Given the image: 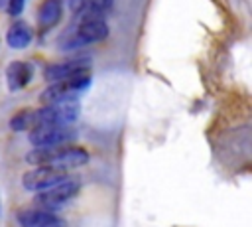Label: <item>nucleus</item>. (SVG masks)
<instances>
[{"instance_id":"9","label":"nucleus","mask_w":252,"mask_h":227,"mask_svg":"<svg viewBox=\"0 0 252 227\" xmlns=\"http://www.w3.org/2000/svg\"><path fill=\"white\" fill-rule=\"evenodd\" d=\"M18 223L22 227H61V221L53 211L45 209H22L18 213Z\"/></svg>"},{"instance_id":"1","label":"nucleus","mask_w":252,"mask_h":227,"mask_svg":"<svg viewBox=\"0 0 252 227\" xmlns=\"http://www.w3.org/2000/svg\"><path fill=\"white\" fill-rule=\"evenodd\" d=\"M108 36L104 20H79L59 38V49H79L91 43H98Z\"/></svg>"},{"instance_id":"12","label":"nucleus","mask_w":252,"mask_h":227,"mask_svg":"<svg viewBox=\"0 0 252 227\" xmlns=\"http://www.w3.org/2000/svg\"><path fill=\"white\" fill-rule=\"evenodd\" d=\"M10 128L16 132H30L33 130V109H22L10 118Z\"/></svg>"},{"instance_id":"4","label":"nucleus","mask_w":252,"mask_h":227,"mask_svg":"<svg viewBox=\"0 0 252 227\" xmlns=\"http://www.w3.org/2000/svg\"><path fill=\"white\" fill-rule=\"evenodd\" d=\"M89 162V152L85 148L79 146H57V148H49L47 154V168L65 172V170H73V168H81Z\"/></svg>"},{"instance_id":"7","label":"nucleus","mask_w":252,"mask_h":227,"mask_svg":"<svg viewBox=\"0 0 252 227\" xmlns=\"http://www.w3.org/2000/svg\"><path fill=\"white\" fill-rule=\"evenodd\" d=\"M91 67V57L89 55H81V57H71L65 61H57V63H49L43 69V77L47 81H61L73 75H79L83 71H89Z\"/></svg>"},{"instance_id":"6","label":"nucleus","mask_w":252,"mask_h":227,"mask_svg":"<svg viewBox=\"0 0 252 227\" xmlns=\"http://www.w3.org/2000/svg\"><path fill=\"white\" fill-rule=\"evenodd\" d=\"M75 136V132L69 126H41L35 130H30V142L35 148H57L69 142Z\"/></svg>"},{"instance_id":"10","label":"nucleus","mask_w":252,"mask_h":227,"mask_svg":"<svg viewBox=\"0 0 252 227\" xmlns=\"http://www.w3.org/2000/svg\"><path fill=\"white\" fill-rule=\"evenodd\" d=\"M63 14V4L61 0H43L39 10H37V26L41 32L51 30L53 26L59 24Z\"/></svg>"},{"instance_id":"11","label":"nucleus","mask_w":252,"mask_h":227,"mask_svg":"<svg viewBox=\"0 0 252 227\" xmlns=\"http://www.w3.org/2000/svg\"><path fill=\"white\" fill-rule=\"evenodd\" d=\"M33 32L26 22H14L6 32V41L12 49H24L32 43Z\"/></svg>"},{"instance_id":"5","label":"nucleus","mask_w":252,"mask_h":227,"mask_svg":"<svg viewBox=\"0 0 252 227\" xmlns=\"http://www.w3.org/2000/svg\"><path fill=\"white\" fill-rule=\"evenodd\" d=\"M65 178H67L65 172H59V170H53V168H47V166H35V168L28 170L22 176V186L28 191L41 193V191L53 188L55 184L63 182Z\"/></svg>"},{"instance_id":"3","label":"nucleus","mask_w":252,"mask_h":227,"mask_svg":"<svg viewBox=\"0 0 252 227\" xmlns=\"http://www.w3.org/2000/svg\"><path fill=\"white\" fill-rule=\"evenodd\" d=\"M79 189H81V182H79V180H75V178H65L63 182L55 184L53 188H49V189L37 193L35 201H37V205H39L41 209H45V211H57V209H61L63 205H67V203L79 193Z\"/></svg>"},{"instance_id":"13","label":"nucleus","mask_w":252,"mask_h":227,"mask_svg":"<svg viewBox=\"0 0 252 227\" xmlns=\"http://www.w3.org/2000/svg\"><path fill=\"white\" fill-rule=\"evenodd\" d=\"M24 4L26 0H6V10L10 16H20L24 10Z\"/></svg>"},{"instance_id":"8","label":"nucleus","mask_w":252,"mask_h":227,"mask_svg":"<svg viewBox=\"0 0 252 227\" xmlns=\"http://www.w3.org/2000/svg\"><path fill=\"white\" fill-rule=\"evenodd\" d=\"M32 77H33V67L28 61L16 59V61H10L6 67V85L12 93L24 89L32 81Z\"/></svg>"},{"instance_id":"2","label":"nucleus","mask_w":252,"mask_h":227,"mask_svg":"<svg viewBox=\"0 0 252 227\" xmlns=\"http://www.w3.org/2000/svg\"><path fill=\"white\" fill-rule=\"evenodd\" d=\"M91 85V73L83 71L79 75L61 79V81H53L51 85H47L41 93H39V103L41 105H55L61 101H77V97L81 93H85Z\"/></svg>"}]
</instances>
